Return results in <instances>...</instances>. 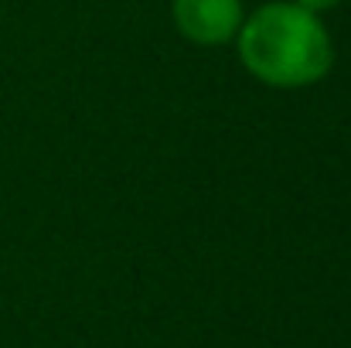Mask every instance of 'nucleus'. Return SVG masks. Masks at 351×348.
<instances>
[{
	"label": "nucleus",
	"mask_w": 351,
	"mask_h": 348,
	"mask_svg": "<svg viewBox=\"0 0 351 348\" xmlns=\"http://www.w3.org/2000/svg\"><path fill=\"white\" fill-rule=\"evenodd\" d=\"M245 65L273 86H304L328 72L331 45L311 10L300 7H266L242 31Z\"/></svg>",
	"instance_id": "f257e3e1"
},
{
	"label": "nucleus",
	"mask_w": 351,
	"mask_h": 348,
	"mask_svg": "<svg viewBox=\"0 0 351 348\" xmlns=\"http://www.w3.org/2000/svg\"><path fill=\"white\" fill-rule=\"evenodd\" d=\"M174 17L195 41H226L239 27V0H178Z\"/></svg>",
	"instance_id": "f03ea898"
},
{
	"label": "nucleus",
	"mask_w": 351,
	"mask_h": 348,
	"mask_svg": "<svg viewBox=\"0 0 351 348\" xmlns=\"http://www.w3.org/2000/svg\"><path fill=\"white\" fill-rule=\"evenodd\" d=\"M300 3H304V10H321V7H331L338 0H300Z\"/></svg>",
	"instance_id": "7ed1b4c3"
}]
</instances>
